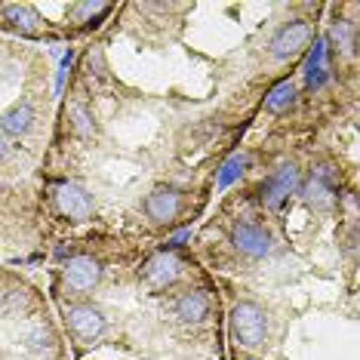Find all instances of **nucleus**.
I'll list each match as a JSON object with an SVG mask.
<instances>
[{"label":"nucleus","instance_id":"nucleus-1","mask_svg":"<svg viewBox=\"0 0 360 360\" xmlns=\"http://www.w3.org/2000/svg\"><path fill=\"white\" fill-rule=\"evenodd\" d=\"M323 0H120L75 46L44 163L46 250L191 234L314 46Z\"/></svg>","mask_w":360,"mask_h":360},{"label":"nucleus","instance_id":"nucleus-4","mask_svg":"<svg viewBox=\"0 0 360 360\" xmlns=\"http://www.w3.org/2000/svg\"><path fill=\"white\" fill-rule=\"evenodd\" d=\"M68 56L0 34V265L44 268V163Z\"/></svg>","mask_w":360,"mask_h":360},{"label":"nucleus","instance_id":"nucleus-5","mask_svg":"<svg viewBox=\"0 0 360 360\" xmlns=\"http://www.w3.org/2000/svg\"><path fill=\"white\" fill-rule=\"evenodd\" d=\"M0 360H71L46 286L31 268L0 265Z\"/></svg>","mask_w":360,"mask_h":360},{"label":"nucleus","instance_id":"nucleus-2","mask_svg":"<svg viewBox=\"0 0 360 360\" xmlns=\"http://www.w3.org/2000/svg\"><path fill=\"white\" fill-rule=\"evenodd\" d=\"M360 4H326L188 247L222 305L228 360H357Z\"/></svg>","mask_w":360,"mask_h":360},{"label":"nucleus","instance_id":"nucleus-6","mask_svg":"<svg viewBox=\"0 0 360 360\" xmlns=\"http://www.w3.org/2000/svg\"><path fill=\"white\" fill-rule=\"evenodd\" d=\"M120 0H0V34L28 44H84Z\"/></svg>","mask_w":360,"mask_h":360},{"label":"nucleus","instance_id":"nucleus-3","mask_svg":"<svg viewBox=\"0 0 360 360\" xmlns=\"http://www.w3.org/2000/svg\"><path fill=\"white\" fill-rule=\"evenodd\" d=\"M44 271L71 360H228L219 292L188 234L59 247Z\"/></svg>","mask_w":360,"mask_h":360}]
</instances>
